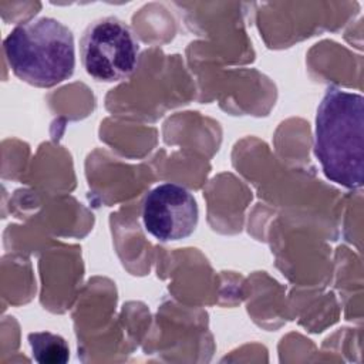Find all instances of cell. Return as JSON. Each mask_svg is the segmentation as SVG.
Wrapping results in <instances>:
<instances>
[{
    "label": "cell",
    "mask_w": 364,
    "mask_h": 364,
    "mask_svg": "<svg viewBox=\"0 0 364 364\" xmlns=\"http://www.w3.org/2000/svg\"><path fill=\"white\" fill-rule=\"evenodd\" d=\"M363 95L330 87L316 114L314 155L324 175L348 189L363 185Z\"/></svg>",
    "instance_id": "1"
},
{
    "label": "cell",
    "mask_w": 364,
    "mask_h": 364,
    "mask_svg": "<svg viewBox=\"0 0 364 364\" xmlns=\"http://www.w3.org/2000/svg\"><path fill=\"white\" fill-rule=\"evenodd\" d=\"M3 48L14 75L34 87H54L68 80L75 68L74 36L53 17L18 24L6 37Z\"/></svg>",
    "instance_id": "2"
},
{
    "label": "cell",
    "mask_w": 364,
    "mask_h": 364,
    "mask_svg": "<svg viewBox=\"0 0 364 364\" xmlns=\"http://www.w3.org/2000/svg\"><path fill=\"white\" fill-rule=\"evenodd\" d=\"M80 55L84 70L94 80L121 81L138 67L139 43L125 21L112 16L101 17L85 27Z\"/></svg>",
    "instance_id": "3"
},
{
    "label": "cell",
    "mask_w": 364,
    "mask_h": 364,
    "mask_svg": "<svg viewBox=\"0 0 364 364\" xmlns=\"http://www.w3.org/2000/svg\"><path fill=\"white\" fill-rule=\"evenodd\" d=\"M198 219L196 199L181 185L162 183L154 188L144 200V228L159 242L191 236L198 226Z\"/></svg>",
    "instance_id": "4"
},
{
    "label": "cell",
    "mask_w": 364,
    "mask_h": 364,
    "mask_svg": "<svg viewBox=\"0 0 364 364\" xmlns=\"http://www.w3.org/2000/svg\"><path fill=\"white\" fill-rule=\"evenodd\" d=\"M28 343L36 361L41 364H64L70 358L65 340L57 334L41 331L28 334Z\"/></svg>",
    "instance_id": "5"
}]
</instances>
